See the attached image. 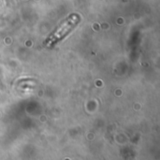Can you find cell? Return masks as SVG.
<instances>
[{"label": "cell", "instance_id": "6da1fadb", "mask_svg": "<svg viewBox=\"0 0 160 160\" xmlns=\"http://www.w3.org/2000/svg\"><path fill=\"white\" fill-rule=\"evenodd\" d=\"M78 22H79V17L77 15H71L68 18H67L59 25V27L51 35V37L47 38L45 42L46 45L50 47L59 42L61 39H63L66 36H68L74 29V27L78 24Z\"/></svg>", "mask_w": 160, "mask_h": 160}]
</instances>
